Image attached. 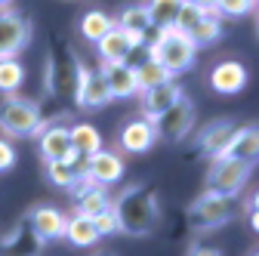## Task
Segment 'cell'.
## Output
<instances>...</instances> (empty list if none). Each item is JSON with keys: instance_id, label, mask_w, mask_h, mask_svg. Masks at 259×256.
Segmentation results:
<instances>
[{"instance_id": "obj_30", "label": "cell", "mask_w": 259, "mask_h": 256, "mask_svg": "<svg viewBox=\"0 0 259 256\" xmlns=\"http://www.w3.org/2000/svg\"><path fill=\"white\" fill-rule=\"evenodd\" d=\"M204 16H207V13H204L201 7H194V4H185V0H182V10H179V16H176V28L182 31V34H188V31H191L194 25H198Z\"/></svg>"}, {"instance_id": "obj_12", "label": "cell", "mask_w": 259, "mask_h": 256, "mask_svg": "<svg viewBox=\"0 0 259 256\" xmlns=\"http://www.w3.org/2000/svg\"><path fill=\"white\" fill-rule=\"evenodd\" d=\"M74 213H80V216H99L102 210H108L111 207V198H108V191H105V185H96V182H90L83 173L77 176V182H74Z\"/></svg>"}, {"instance_id": "obj_17", "label": "cell", "mask_w": 259, "mask_h": 256, "mask_svg": "<svg viewBox=\"0 0 259 256\" xmlns=\"http://www.w3.org/2000/svg\"><path fill=\"white\" fill-rule=\"evenodd\" d=\"M256 154H259V130L250 123V126H235L229 145L219 157H238V161L256 164Z\"/></svg>"}, {"instance_id": "obj_25", "label": "cell", "mask_w": 259, "mask_h": 256, "mask_svg": "<svg viewBox=\"0 0 259 256\" xmlns=\"http://www.w3.org/2000/svg\"><path fill=\"white\" fill-rule=\"evenodd\" d=\"M111 28H114V19H111L108 13H102V10H90V13L80 19V34H83V40H90V44H96L99 37H105Z\"/></svg>"}, {"instance_id": "obj_5", "label": "cell", "mask_w": 259, "mask_h": 256, "mask_svg": "<svg viewBox=\"0 0 259 256\" xmlns=\"http://www.w3.org/2000/svg\"><path fill=\"white\" fill-rule=\"evenodd\" d=\"M232 216H235V198L204 191V195L188 207V226L194 232H213V229L225 226Z\"/></svg>"}, {"instance_id": "obj_13", "label": "cell", "mask_w": 259, "mask_h": 256, "mask_svg": "<svg viewBox=\"0 0 259 256\" xmlns=\"http://www.w3.org/2000/svg\"><path fill=\"white\" fill-rule=\"evenodd\" d=\"M65 213H59L56 207H47V204H40V207H34L28 213V226H31V232H34V238L40 241V244H47V241H56V238H62V232H65Z\"/></svg>"}, {"instance_id": "obj_8", "label": "cell", "mask_w": 259, "mask_h": 256, "mask_svg": "<svg viewBox=\"0 0 259 256\" xmlns=\"http://www.w3.org/2000/svg\"><path fill=\"white\" fill-rule=\"evenodd\" d=\"M74 99L83 111H99L105 108L111 99L108 93V83H105V74L102 68H80L77 71V83H74Z\"/></svg>"}, {"instance_id": "obj_31", "label": "cell", "mask_w": 259, "mask_h": 256, "mask_svg": "<svg viewBox=\"0 0 259 256\" xmlns=\"http://www.w3.org/2000/svg\"><path fill=\"white\" fill-rule=\"evenodd\" d=\"M256 0H216V13L219 16H232V19H241L247 13H253Z\"/></svg>"}, {"instance_id": "obj_32", "label": "cell", "mask_w": 259, "mask_h": 256, "mask_svg": "<svg viewBox=\"0 0 259 256\" xmlns=\"http://www.w3.org/2000/svg\"><path fill=\"white\" fill-rule=\"evenodd\" d=\"M93 226H96V232H99V238H105V235H114V232H117L114 210L108 207V210H102L99 216H93Z\"/></svg>"}, {"instance_id": "obj_37", "label": "cell", "mask_w": 259, "mask_h": 256, "mask_svg": "<svg viewBox=\"0 0 259 256\" xmlns=\"http://www.w3.org/2000/svg\"><path fill=\"white\" fill-rule=\"evenodd\" d=\"M13 7V0H0V10H10Z\"/></svg>"}, {"instance_id": "obj_19", "label": "cell", "mask_w": 259, "mask_h": 256, "mask_svg": "<svg viewBox=\"0 0 259 256\" xmlns=\"http://www.w3.org/2000/svg\"><path fill=\"white\" fill-rule=\"evenodd\" d=\"M232 133H235V123H232V120H216V123L204 126L201 136H198L201 154H207L210 161H213V157H219V154L225 151V145H229Z\"/></svg>"}, {"instance_id": "obj_35", "label": "cell", "mask_w": 259, "mask_h": 256, "mask_svg": "<svg viewBox=\"0 0 259 256\" xmlns=\"http://www.w3.org/2000/svg\"><path fill=\"white\" fill-rule=\"evenodd\" d=\"M247 219H250V229L256 232V229H259V213H256V198H250V201H247Z\"/></svg>"}, {"instance_id": "obj_38", "label": "cell", "mask_w": 259, "mask_h": 256, "mask_svg": "<svg viewBox=\"0 0 259 256\" xmlns=\"http://www.w3.org/2000/svg\"><path fill=\"white\" fill-rule=\"evenodd\" d=\"M247 256H259V253H256V250H250V253H247Z\"/></svg>"}, {"instance_id": "obj_7", "label": "cell", "mask_w": 259, "mask_h": 256, "mask_svg": "<svg viewBox=\"0 0 259 256\" xmlns=\"http://www.w3.org/2000/svg\"><path fill=\"white\" fill-rule=\"evenodd\" d=\"M34 34V25L28 16L16 10H0V59H16Z\"/></svg>"}, {"instance_id": "obj_28", "label": "cell", "mask_w": 259, "mask_h": 256, "mask_svg": "<svg viewBox=\"0 0 259 256\" xmlns=\"http://www.w3.org/2000/svg\"><path fill=\"white\" fill-rule=\"evenodd\" d=\"M77 176H80V170L71 161H47V179L56 188H74Z\"/></svg>"}, {"instance_id": "obj_10", "label": "cell", "mask_w": 259, "mask_h": 256, "mask_svg": "<svg viewBox=\"0 0 259 256\" xmlns=\"http://www.w3.org/2000/svg\"><path fill=\"white\" fill-rule=\"evenodd\" d=\"M77 56L74 53H56L47 65V74H44V83L56 93V96H65V93H74V83H77Z\"/></svg>"}, {"instance_id": "obj_29", "label": "cell", "mask_w": 259, "mask_h": 256, "mask_svg": "<svg viewBox=\"0 0 259 256\" xmlns=\"http://www.w3.org/2000/svg\"><path fill=\"white\" fill-rule=\"evenodd\" d=\"M164 80H173V77H170V71L160 65V62L145 59L142 65H136V83H139V93H142V90H148V87L164 83Z\"/></svg>"}, {"instance_id": "obj_14", "label": "cell", "mask_w": 259, "mask_h": 256, "mask_svg": "<svg viewBox=\"0 0 259 256\" xmlns=\"http://www.w3.org/2000/svg\"><path fill=\"white\" fill-rule=\"evenodd\" d=\"M210 87L219 96H238L247 87V68L235 59L219 62V65H213V71H210Z\"/></svg>"}, {"instance_id": "obj_20", "label": "cell", "mask_w": 259, "mask_h": 256, "mask_svg": "<svg viewBox=\"0 0 259 256\" xmlns=\"http://www.w3.org/2000/svg\"><path fill=\"white\" fill-rule=\"evenodd\" d=\"M96 47H99V56H102L105 65H114V62H126V59H130V53H133V47H130L126 34H123L117 25L108 31L105 37L96 40Z\"/></svg>"}, {"instance_id": "obj_23", "label": "cell", "mask_w": 259, "mask_h": 256, "mask_svg": "<svg viewBox=\"0 0 259 256\" xmlns=\"http://www.w3.org/2000/svg\"><path fill=\"white\" fill-rule=\"evenodd\" d=\"M188 37H191L194 47H210V44H216L222 37V16L219 13H207L198 25L188 31Z\"/></svg>"}, {"instance_id": "obj_9", "label": "cell", "mask_w": 259, "mask_h": 256, "mask_svg": "<svg viewBox=\"0 0 259 256\" xmlns=\"http://www.w3.org/2000/svg\"><path fill=\"white\" fill-rule=\"evenodd\" d=\"M40 157L44 161H71L77 164V151L71 145V136H68V126L65 123H50V126H40Z\"/></svg>"}, {"instance_id": "obj_3", "label": "cell", "mask_w": 259, "mask_h": 256, "mask_svg": "<svg viewBox=\"0 0 259 256\" xmlns=\"http://www.w3.org/2000/svg\"><path fill=\"white\" fill-rule=\"evenodd\" d=\"M44 126L40 105L34 99H22V96H7L0 102V133L10 139H28Z\"/></svg>"}, {"instance_id": "obj_33", "label": "cell", "mask_w": 259, "mask_h": 256, "mask_svg": "<svg viewBox=\"0 0 259 256\" xmlns=\"http://www.w3.org/2000/svg\"><path fill=\"white\" fill-rule=\"evenodd\" d=\"M13 167H16V148L7 139H0V173H7Z\"/></svg>"}, {"instance_id": "obj_11", "label": "cell", "mask_w": 259, "mask_h": 256, "mask_svg": "<svg viewBox=\"0 0 259 256\" xmlns=\"http://www.w3.org/2000/svg\"><path fill=\"white\" fill-rule=\"evenodd\" d=\"M80 173L96 185H114L123 176V161H120V154L99 148V151L87 154V164L80 167Z\"/></svg>"}, {"instance_id": "obj_15", "label": "cell", "mask_w": 259, "mask_h": 256, "mask_svg": "<svg viewBox=\"0 0 259 256\" xmlns=\"http://www.w3.org/2000/svg\"><path fill=\"white\" fill-rule=\"evenodd\" d=\"M117 142H120V148L130 151V154H142V151H148V148L157 142L154 123L145 120V117H139V120H126V123L120 126V133H117Z\"/></svg>"}, {"instance_id": "obj_24", "label": "cell", "mask_w": 259, "mask_h": 256, "mask_svg": "<svg viewBox=\"0 0 259 256\" xmlns=\"http://www.w3.org/2000/svg\"><path fill=\"white\" fill-rule=\"evenodd\" d=\"M182 10V0H148L145 13H148V25L151 28H164V25H176V16Z\"/></svg>"}, {"instance_id": "obj_36", "label": "cell", "mask_w": 259, "mask_h": 256, "mask_svg": "<svg viewBox=\"0 0 259 256\" xmlns=\"http://www.w3.org/2000/svg\"><path fill=\"white\" fill-rule=\"evenodd\" d=\"M185 4H194V7H201L204 13H216V0H185Z\"/></svg>"}, {"instance_id": "obj_26", "label": "cell", "mask_w": 259, "mask_h": 256, "mask_svg": "<svg viewBox=\"0 0 259 256\" xmlns=\"http://www.w3.org/2000/svg\"><path fill=\"white\" fill-rule=\"evenodd\" d=\"M22 83H25V65H22V62L0 59V93L13 96V93L22 90Z\"/></svg>"}, {"instance_id": "obj_2", "label": "cell", "mask_w": 259, "mask_h": 256, "mask_svg": "<svg viewBox=\"0 0 259 256\" xmlns=\"http://www.w3.org/2000/svg\"><path fill=\"white\" fill-rule=\"evenodd\" d=\"M194 53H198V47L191 44L188 34H182V31L176 25H164V28H157V37L148 44V59L160 62L170 77L173 74H182L194 65Z\"/></svg>"}, {"instance_id": "obj_18", "label": "cell", "mask_w": 259, "mask_h": 256, "mask_svg": "<svg viewBox=\"0 0 259 256\" xmlns=\"http://www.w3.org/2000/svg\"><path fill=\"white\" fill-rule=\"evenodd\" d=\"M179 93H182V90H179L173 80H164V83H157V87L142 90V117H145V120H154L157 114H164V111L173 105V99H176Z\"/></svg>"}, {"instance_id": "obj_21", "label": "cell", "mask_w": 259, "mask_h": 256, "mask_svg": "<svg viewBox=\"0 0 259 256\" xmlns=\"http://www.w3.org/2000/svg\"><path fill=\"white\" fill-rule=\"evenodd\" d=\"M62 238L68 241V244H74V247H93L96 241H99V232H96V226H93L90 216L74 213L71 219H65V232H62Z\"/></svg>"}, {"instance_id": "obj_1", "label": "cell", "mask_w": 259, "mask_h": 256, "mask_svg": "<svg viewBox=\"0 0 259 256\" xmlns=\"http://www.w3.org/2000/svg\"><path fill=\"white\" fill-rule=\"evenodd\" d=\"M114 219H117V232L123 235H151L160 222V201L154 191L142 188V185H130L126 191H120L117 201H111Z\"/></svg>"}, {"instance_id": "obj_27", "label": "cell", "mask_w": 259, "mask_h": 256, "mask_svg": "<svg viewBox=\"0 0 259 256\" xmlns=\"http://www.w3.org/2000/svg\"><path fill=\"white\" fill-rule=\"evenodd\" d=\"M114 25H117V28H123V31H139V34H145V31L151 28V25H148L145 4H130V7H123V10H120V16L114 19Z\"/></svg>"}, {"instance_id": "obj_34", "label": "cell", "mask_w": 259, "mask_h": 256, "mask_svg": "<svg viewBox=\"0 0 259 256\" xmlns=\"http://www.w3.org/2000/svg\"><path fill=\"white\" fill-rule=\"evenodd\" d=\"M188 256H222L216 247H207V244H194L191 250H188Z\"/></svg>"}, {"instance_id": "obj_4", "label": "cell", "mask_w": 259, "mask_h": 256, "mask_svg": "<svg viewBox=\"0 0 259 256\" xmlns=\"http://www.w3.org/2000/svg\"><path fill=\"white\" fill-rule=\"evenodd\" d=\"M250 173H253V164H247V161H238V157H213V164L204 176V191L235 198L247 185Z\"/></svg>"}, {"instance_id": "obj_22", "label": "cell", "mask_w": 259, "mask_h": 256, "mask_svg": "<svg viewBox=\"0 0 259 256\" xmlns=\"http://www.w3.org/2000/svg\"><path fill=\"white\" fill-rule=\"evenodd\" d=\"M68 136H71V145H74L77 154H93V151L102 148V133L96 130L93 123H87V120L68 126Z\"/></svg>"}, {"instance_id": "obj_6", "label": "cell", "mask_w": 259, "mask_h": 256, "mask_svg": "<svg viewBox=\"0 0 259 256\" xmlns=\"http://www.w3.org/2000/svg\"><path fill=\"white\" fill-rule=\"evenodd\" d=\"M154 133L160 139H170V142H182L188 133H191V126H194V102L188 99L185 93H179L173 105L164 111V114H157L154 120Z\"/></svg>"}, {"instance_id": "obj_16", "label": "cell", "mask_w": 259, "mask_h": 256, "mask_svg": "<svg viewBox=\"0 0 259 256\" xmlns=\"http://www.w3.org/2000/svg\"><path fill=\"white\" fill-rule=\"evenodd\" d=\"M102 74H105V83H108L111 99H130V96H136V93H139V83H136V65H130V62L102 65Z\"/></svg>"}]
</instances>
